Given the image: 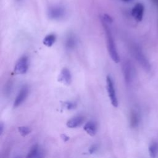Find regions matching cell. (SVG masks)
<instances>
[{"mask_svg": "<svg viewBox=\"0 0 158 158\" xmlns=\"http://www.w3.org/2000/svg\"><path fill=\"white\" fill-rule=\"evenodd\" d=\"M101 22L106 33L107 48L109 55L113 61L115 63H118L120 61V57L117 51L115 43L110 27L112 22V19L107 14H104L101 17Z\"/></svg>", "mask_w": 158, "mask_h": 158, "instance_id": "obj_1", "label": "cell"}, {"mask_svg": "<svg viewBox=\"0 0 158 158\" xmlns=\"http://www.w3.org/2000/svg\"><path fill=\"white\" fill-rule=\"evenodd\" d=\"M131 51L133 55L140 65H141L145 70L149 71L151 70L150 63L140 48L136 45H134L131 48Z\"/></svg>", "mask_w": 158, "mask_h": 158, "instance_id": "obj_2", "label": "cell"}, {"mask_svg": "<svg viewBox=\"0 0 158 158\" xmlns=\"http://www.w3.org/2000/svg\"><path fill=\"white\" fill-rule=\"evenodd\" d=\"M106 88L112 105L114 107H117L118 106V99L117 98L115 85L112 78L109 75H107L106 77Z\"/></svg>", "mask_w": 158, "mask_h": 158, "instance_id": "obj_3", "label": "cell"}, {"mask_svg": "<svg viewBox=\"0 0 158 158\" xmlns=\"http://www.w3.org/2000/svg\"><path fill=\"white\" fill-rule=\"evenodd\" d=\"M123 74L125 81L126 84L130 85L135 77V69L131 64L129 60H127L123 65Z\"/></svg>", "mask_w": 158, "mask_h": 158, "instance_id": "obj_4", "label": "cell"}, {"mask_svg": "<svg viewBox=\"0 0 158 158\" xmlns=\"http://www.w3.org/2000/svg\"><path fill=\"white\" fill-rule=\"evenodd\" d=\"M65 9L60 6H54L49 8L48 15L52 20H60L65 15Z\"/></svg>", "mask_w": 158, "mask_h": 158, "instance_id": "obj_5", "label": "cell"}, {"mask_svg": "<svg viewBox=\"0 0 158 158\" xmlns=\"http://www.w3.org/2000/svg\"><path fill=\"white\" fill-rule=\"evenodd\" d=\"M28 69V58L26 56H22L16 62L14 68V73L24 74Z\"/></svg>", "mask_w": 158, "mask_h": 158, "instance_id": "obj_6", "label": "cell"}, {"mask_svg": "<svg viewBox=\"0 0 158 158\" xmlns=\"http://www.w3.org/2000/svg\"><path fill=\"white\" fill-rule=\"evenodd\" d=\"M29 93V88L28 86L24 85L23 86L20 91H19L15 100L14 102V107H17L19 106H20L26 99Z\"/></svg>", "mask_w": 158, "mask_h": 158, "instance_id": "obj_7", "label": "cell"}, {"mask_svg": "<svg viewBox=\"0 0 158 158\" xmlns=\"http://www.w3.org/2000/svg\"><path fill=\"white\" fill-rule=\"evenodd\" d=\"M144 12V6L141 3L138 2L131 9V15L137 22H141L143 20Z\"/></svg>", "mask_w": 158, "mask_h": 158, "instance_id": "obj_8", "label": "cell"}, {"mask_svg": "<svg viewBox=\"0 0 158 158\" xmlns=\"http://www.w3.org/2000/svg\"><path fill=\"white\" fill-rule=\"evenodd\" d=\"M84 121L85 117H83V115H77L69 119L67 122L66 125L69 128H75L82 125Z\"/></svg>", "mask_w": 158, "mask_h": 158, "instance_id": "obj_9", "label": "cell"}, {"mask_svg": "<svg viewBox=\"0 0 158 158\" xmlns=\"http://www.w3.org/2000/svg\"><path fill=\"white\" fill-rule=\"evenodd\" d=\"M59 80L66 85H70L71 83L72 75L69 69L64 67L62 69L59 74Z\"/></svg>", "mask_w": 158, "mask_h": 158, "instance_id": "obj_10", "label": "cell"}, {"mask_svg": "<svg viewBox=\"0 0 158 158\" xmlns=\"http://www.w3.org/2000/svg\"><path fill=\"white\" fill-rule=\"evenodd\" d=\"M77 45V39L73 34H69L65 40V47L67 50H73Z\"/></svg>", "mask_w": 158, "mask_h": 158, "instance_id": "obj_11", "label": "cell"}, {"mask_svg": "<svg viewBox=\"0 0 158 158\" xmlns=\"http://www.w3.org/2000/svg\"><path fill=\"white\" fill-rule=\"evenodd\" d=\"M84 130L90 136H93L96 135L98 130L97 123L93 120H90L83 127Z\"/></svg>", "mask_w": 158, "mask_h": 158, "instance_id": "obj_12", "label": "cell"}, {"mask_svg": "<svg viewBox=\"0 0 158 158\" xmlns=\"http://www.w3.org/2000/svg\"><path fill=\"white\" fill-rule=\"evenodd\" d=\"M43 152L40 147L38 144L33 145L30 149L27 157L35 158V157H43Z\"/></svg>", "mask_w": 158, "mask_h": 158, "instance_id": "obj_13", "label": "cell"}, {"mask_svg": "<svg viewBox=\"0 0 158 158\" xmlns=\"http://www.w3.org/2000/svg\"><path fill=\"white\" fill-rule=\"evenodd\" d=\"M56 40V36L55 34L51 33L48 35H46L44 38L43 39V43L44 45H45L47 47H51L53 45V44L55 43Z\"/></svg>", "mask_w": 158, "mask_h": 158, "instance_id": "obj_14", "label": "cell"}, {"mask_svg": "<svg viewBox=\"0 0 158 158\" xmlns=\"http://www.w3.org/2000/svg\"><path fill=\"white\" fill-rule=\"evenodd\" d=\"M130 125L131 127L135 128L137 127L139 123V117L138 115V113L136 111H132L130 114Z\"/></svg>", "mask_w": 158, "mask_h": 158, "instance_id": "obj_15", "label": "cell"}, {"mask_svg": "<svg viewBox=\"0 0 158 158\" xmlns=\"http://www.w3.org/2000/svg\"><path fill=\"white\" fill-rule=\"evenodd\" d=\"M149 152L151 157H156L158 155V144L156 143H152L149 147Z\"/></svg>", "mask_w": 158, "mask_h": 158, "instance_id": "obj_16", "label": "cell"}, {"mask_svg": "<svg viewBox=\"0 0 158 158\" xmlns=\"http://www.w3.org/2000/svg\"><path fill=\"white\" fill-rule=\"evenodd\" d=\"M18 130H19V132L20 133V135L23 136H27L31 131L30 128L28 127H27V126L20 127L18 128Z\"/></svg>", "mask_w": 158, "mask_h": 158, "instance_id": "obj_17", "label": "cell"}, {"mask_svg": "<svg viewBox=\"0 0 158 158\" xmlns=\"http://www.w3.org/2000/svg\"><path fill=\"white\" fill-rule=\"evenodd\" d=\"M64 106L67 110H73L76 108L77 104L74 102L68 101L64 103Z\"/></svg>", "mask_w": 158, "mask_h": 158, "instance_id": "obj_18", "label": "cell"}, {"mask_svg": "<svg viewBox=\"0 0 158 158\" xmlns=\"http://www.w3.org/2000/svg\"><path fill=\"white\" fill-rule=\"evenodd\" d=\"M98 149V146L97 144H93L90 148H89V152L91 154H93Z\"/></svg>", "mask_w": 158, "mask_h": 158, "instance_id": "obj_19", "label": "cell"}, {"mask_svg": "<svg viewBox=\"0 0 158 158\" xmlns=\"http://www.w3.org/2000/svg\"><path fill=\"white\" fill-rule=\"evenodd\" d=\"M61 138H62L64 141H68V140L69 139V138L67 135H64V134L61 135Z\"/></svg>", "mask_w": 158, "mask_h": 158, "instance_id": "obj_20", "label": "cell"}, {"mask_svg": "<svg viewBox=\"0 0 158 158\" xmlns=\"http://www.w3.org/2000/svg\"><path fill=\"white\" fill-rule=\"evenodd\" d=\"M3 128H4V125L2 123H1V125H0V134L2 135V132H3Z\"/></svg>", "mask_w": 158, "mask_h": 158, "instance_id": "obj_21", "label": "cell"}, {"mask_svg": "<svg viewBox=\"0 0 158 158\" xmlns=\"http://www.w3.org/2000/svg\"><path fill=\"white\" fill-rule=\"evenodd\" d=\"M122 1H124V2H129V1H131V0H122Z\"/></svg>", "mask_w": 158, "mask_h": 158, "instance_id": "obj_22", "label": "cell"}, {"mask_svg": "<svg viewBox=\"0 0 158 158\" xmlns=\"http://www.w3.org/2000/svg\"><path fill=\"white\" fill-rule=\"evenodd\" d=\"M17 1H20V0H16Z\"/></svg>", "mask_w": 158, "mask_h": 158, "instance_id": "obj_23", "label": "cell"}]
</instances>
